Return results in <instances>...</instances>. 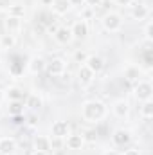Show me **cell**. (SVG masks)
I'll return each instance as SVG.
<instances>
[{"label": "cell", "mask_w": 153, "mask_h": 155, "mask_svg": "<svg viewBox=\"0 0 153 155\" xmlns=\"http://www.w3.org/2000/svg\"><path fill=\"white\" fill-rule=\"evenodd\" d=\"M29 155H49V152H41V150H34V152H31Z\"/></svg>", "instance_id": "cell-37"}, {"label": "cell", "mask_w": 153, "mask_h": 155, "mask_svg": "<svg viewBox=\"0 0 153 155\" xmlns=\"http://www.w3.org/2000/svg\"><path fill=\"white\" fill-rule=\"evenodd\" d=\"M139 114L142 119H146V121H150L153 117V101L151 99H148V101H142V105H141V108H139Z\"/></svg>", "instance_id": "cell-23"}, {"label": "cell", "mask_w": 153, "mask_h": 155, "mask_svg": "<svg viewBox=\"0 0 153 155\" xmlns=\"http://www.w3.org/2000/svg\"><path fill=\"white\" fill-rule=\"evenodd\" d=\"M141 76H142V69L139 65H128L124 69V78L130 81V83H137L141 81Z\"/></svg>", "instance_id": "cell-17"}, {"label": "cell", "mask_w": 153, "mask_h": 155, "mask_svg": "<svg viewBox=\"0 0 153 155\" xmlns=\"http://www.w3.org/2000/svg\"><path fill=\"white\" fill-rule=\"evenodd\" d=\"M4 25H5V29H7V33H11V35H16V33H20L22 31V18H15V16H7L5 18V22H4Z\"/></svg>", "instance_id": "cell-18"}, {"label": "cell", "mask_w": 153, "mask_h": 155, "mask_svg": "<svg viewBox=\"0 0 153 155\" xmlns=\"http://www.w3.org/2000/svg\"><path fill=\"white\" fill-rule=\"evenodd\" d=\"M101 2H103V0H85L86 7H92V9H96L97 5H101Z\"/></svg>", "instance_id": "cell-30"}, {"label": "cell", "mask_w": 153, "mask_h": 155, "mask_svg": "<svg viewBox=\"0 0 153 155\" xmlns=\"http://www.w3.org/2000/svg\"><path fill=\"white\" fill-rule=\"evenodd\" d=\"M144 40L153 41V22H148V24L144 25Z\"/></svg>", "instance_id": "cell-27"}, {"label": "cell", "mask_w": 153, "mask_h": 155, "mask_svg": "<svg viewBox=\"0 0 153 155\" xmlns=\"http://www.w3.org/2000/svg\"><path fill=\"white\" fill-rule=\"evenodd\" d=\"M132 18L133 20H146L150 16V7L144 4V2H139V4H132Z\"/></svg>", "instance_id": "cell-8"}, {"label": "cell", "mask_w": 153, "mask_h": 155, "mask_svg": "<svg viewBox=\"0 0 153 155\" xmlns=\"http://www.w3.org/2000/svg\"><path fill=\"white\" fill-rule=\"evenodd\" d=\"M11 4H13V0H0V9H9Z\"/></svg>", "instance_id": "cell-33"}, {"label": "cell", "mask_w": 153, "mask_h": 155, "mask_svg": "<svg viewBox=\"0 0 153 155\" xmlns=\"http://www.w3.org/2000/svg\"><path fill=\"white\" fill-rule=\"evenodd\" d=\"M45 71L49 72L50 78H60V76H63L65 71H67V61L63 58H52L50 61H47Z\"/></svg>", "instance_id": "cell-4"}, {"label": "cell", "mask_w": 153, "mask_h": 155, "mask_svg": "<svg viewBox=\"0 0 153 155\" xmlns=\"http://www.w3.org/2000/svg\"><path fill=\"white\" fill-rule=\"evenodd\" d=\"M65 146L69 150H81L85 146V139L81 134H69L65 137Z\"/></svg>", "instance_id": "cell-13"}, {"label": "cell", "mask_w": 153, "mask_h": 155, "mask_svg": "<svg viewBox=\"0 0 153 155\" xmlns=\"http://www.w3.org/2000/svg\"><path fill=\"white\" fill-rule=\"evenodd\" d=\"M34 150L49 152V150H50V137H45V135H36V137H34Z\"/></svg>", "instance_id": "cell-21"}, {"label": "cell", "mask_w": 153, "mask_h": 155, "mask_svg": "<svg viewBox=\"0 0 153 155\" xmlns=\"http://www.w3.org/2000/svg\"><path fill=\"white\" fill-rule=\"evenodd\" d=\"M133 94H135V99L137 101H148L153 97V87L150 81H137L135 83V88H133Z\"/></svg>", "instance_id": "cell-3"}, {"label": "cell", "mask_w": 153, "mask_h": 155, "mask_svg": "<svg viewBox=\"0 0 153 155\" xmlns=\"http://www.w3.org/2000/svg\"><path fill=\"white\" fill-rule=\"evenodd\" d=\"M112 143L119 148H124L132 143V132L126 130V128H117L114 134H112Z\"/></svg>", "instance_id": "cell-5"}, {"label": "cell", "mask_w": 153, "mask_h": 155, "mask_svg": "<svg viewBox=\"0 0 153 155\" xmlns=\"http://www.w3.org/2000/svg\"><path fill=\"white\" fill-rule=\"evenodd\" d=\"M115 4L121 5V7H130L133 4V0H115Z\"/></svg>", "instance_id": "cell-32"}, {"label": "cell", "mask_w": 153, "mask_h": 155, "mask_svg": "<svg viewBox=\"0 0 153 155\" xmlns=\"http://www.w3.org/2000/svg\"><path fill=\"white\" fill-rule=\"evenodd\" d=\"M41 4H43V5H50V4H52V0H41Z\"/></svg>", "instance_id": "cell-39"}, {"label": "cell", "mask_w": 153, "mask_h": 155, "mask_svg": "<svg viewBox=\"0 0 153 155\" xmlns=\"http://www.w3.org/2000/svg\"><path fill=\"white\" fill-rule=\"evenodd\" d=\"M56 29H58V25H56V24H52V25H49V27H47V33H49V35H54V33H56Z\"/></svg>", "instance_id": "cell-35"}, {"label": "cell", "mask_w": 153, "mask_h": 155, "mask_svg": "<svg viewBox=\"0 0 153 155\" xmlns=\"http://www.w3.org/2000/svg\"><path fill=\"white\" fill-rule=\"evenodd\" d=\"M7 16H15V18H24L25 16V7L22 4H11L7 9Z\"/></svg>", "instance_id": "cell-24"}, {"label": "cell", "mask_w": 153, "mask_h": 155, "mask_svg": "<svg viewBox=\"0 0 153 155\" xmlns=\"http://www.w3.org/2000/svg\"><path fill=\"white\" fill-rule=\"evenodd\" d=\"M0 117H2V110H0Z\"/></svg>", "instance_id": "cell-41"}, {"label": "cell", "mask_w": 153, "mask_h": 155, "mask_svg": "<svg viewBox=\"0 0 153 155\" xmlns=\"http://www.w3.org/2000/svg\"><path fill=\"white\" fill-rule=\"evenodd\" d=\"M86 58H88V52L86 51H76L74 52V60H76V63H79V65H85Z\"/></svg>", "instance_id": "cell-26"}, {"label": "cell", "mask_w": 153, "mask_h": 155, "mask_svg": "<svg viewBox=\"0 0 153 155\" xmlns=\"http://www.w3.org/2000/svg\"><path fill=\"white\" fill-rule=\"evenodd\" d=\"M106 112H108L106 105L103 101H99V99H88L81 107V116H83V119L86 123H99V121H103L106 117Z\"/></svg>", "instance_id": "cell-1"}, {"label": "cell", "mask_w": 153, "mask_h": 155, "mask_svg": "<svg viewBox=\"0 0 153 155\" xmlns=\"http://www.w3.org/2000/svg\"><path fill=\"white\" fill-rule=\"evenodd\" d=\"M101 24H103L105 31H108V33H117V31L122 29V16H121L119 13H115V11H110V13H106V15L103 16Z\"/></svg>", "instance_id": "cell-2"}, {"label": "cell", "mask_w": 153, "mask_h": 155, "mask_svg": "<svg viewBox=\"0 0 153 155\" xmlns=\"http://www.w3.org/2000/svg\"><path fill=\"white\" fill-rule=\"evenodd\" d=\"M70 134V124L67 121H54L52 126H50V135L56 137V139H65L67 135Z\"/></svg>", "instance_id": "cell-6"}, {"label": "cell", "mask_w": 153, "mask_h": 155, "mask_svg": "<svg viewBox=\"0 0 153 155\" xmlns=\"http://www.w3.org/2000/svg\"><path fill=\"white\" fill-rule=\"evenodd\" d=\"M4 97H5V96H4V90H0V103L4 101Z\"/></svg>", "instance_id": "cell-40"}, {"label": "cell", "mask_w": 153, "mask_h": 155, "mask_svg": "<svg viewBox=\"0 0 153 155\" xmlns=\"http://www.w3.org/2000/svg\"><path fill=\"white\" fill-rule=\"evenodd\" d=\"M96 135H97V134H96L94 130H86L85 135H83V139H85V141H96Z\"/></svg>", "instance_id": "cell-29"}, {"label": "cell", "mask_w": 153, "mask_h": 155, "mask_svg": "<svg viewBox=\"0 0 153 155\" xmlns=\"http://www.w3.org/2000/svg\"><path fill=\"white\" fill-rule=\"evenodd\" d=\"M112 112L119 119L128 117V114H130V103L126 99H117V101H114V105H112Z\"/></svg>", "instance_id": "cell-11"}, {"label": "cell", "mask_w": 153, "mask_h": 155, "mask_svg": "<svg viewBox=\"0 0 153 155\" xmlns=\"http://www.w3.org/2000/svg\"><path fill=\"white\" fill-rule=\"evenodd\" d=\"M52 36H54V40H56L60 45H69V43L74 40L72 38V33H70V27H58Z\"/></svg>", "instance_id": "cell-15"}, {"label": "cell", "mask_w": 153, "mask_h": 155, "mask_svg": "<svg viewBox=\"0 0 153 155\" xmlns=\"http://www.w3.org/2000/svg\"><path fill=\"white\" fill-rule=\"evenodd\" d=\"M121 155H141V150L139 148H128V150H124Z\"/></svg>", "instance_id": "cell-31"}, {"label": "cell", "mask_w": 153, "mask_h": 155, "mask_svg": "<svg viewBox=\"0 0 153 155\" xmlns=\"http://www.w3.org/2000/svg\"><path fill=\"white\" fill-rule=\"evenodd\" d=\"M29 124H36V116H31V117H29Z\"/></svg>", "instance_id": "cell-38"}, {"label": "cell", "mask_w": 153, "mask_h": 155, "mask_svg": "<svg viewBox=\"0 0 153 155\" xmlns=\"http://www.w3.org/2000/svg\"><path fill=\"white\" fill-rule=\"evenodd\" d=\"M94 78H96V74H94L86 65H79V69H77V81H79L81 87H88V85H92Z\"/></svg>", "instance_id": "cell-9"}, {"label": "cell", "mask_w": 153, "mask_h": 155, "mask_svg": "<svg viewBox=\"0 0 153 155\" xmlns=\"http://www.w3.org/2000/svg\"><path fill=\"white\" fill-rule=\"evenodd\" d=\"M4 96L9 99V101H24V90L20 88V87H16V85H13V87H7L5 90H4Z\"/></svg>", "instance_id": "cell-19"}, {"label": "cell", "mask_w": 153, "mask_h": 155, "mask_svg": "<svg viewBox=\"0 0 153 155\" xmlns=\"http://www.w3.org/2000/svg\"><path fill=\"white\" fill-rule=\"evenodd\" d=\"M85 65H86L94 74H99V72L105 69V60H103L101 56H97V54H88Z\"/></svg>", "instance_id": "cell-10"}, {"label": "cell", "mask_w": 153, "mask_h": 155, "mask_svg": "<svg viewBox=\"0 0 153 155\" xmlns=\"http://www.w3.org/2000/svg\"><path fill=\"white\" fill-rule=\"evenodd\" d=\"M70 2V5H83L85 4V0H69Z\"/></svg>", "instance_id": "cell-36"}, {"label": "cell", "mask_w": 153, "mask_h": 155, "mask_svg": "<svg viewBox=\"0 0 153 155\" xmlns=\"http://www.w3.org/2000/svg\"><path fill=\"white\" fill-rule=\"evenodd\" d=\"M9 114L11 116L24 114V101H9Z\"/></svg>", "instance_id": "cell-25"}, {"label": "cell", "mask_w": 153, "mask_h": 155, "mask_svg": "<svg viewBox=\"0 0 153 155\" xmlns=\"http://www.w3.org/2000/svg\"><path fill=\"white\" fill-rule=\"evenodd\" d=\"M25 107H29L31 110H40L41 107H43V101H41V97H40L38 94H29L27 97H25Z\"/></svg>", "instance_id": "cell-20"}, {"label": "cell", "mask_w": 153, "mask_h": 155, "mask_svg": "<svg viewBox=\"0 0 153 155\" xmlns=\"http://www.w3.org/2000/svg\"><path fill=\"white\" fill-rule=\"evenodd\" d=\"M16 153V141L13 137H0V155Z\"/></svg>", "instance_id": "cell-12"}, {"label": "cell", "mask_w": 153, "mask_h": 155, "mask_svg": "<svg viewBox=\"0 0 153 155\" xmlns=\"http://www.w3.org/2000/svg\"><path fill=\"white\" fill-rule=\"evenodd\" d=\"M70 33L74 40H85L88 36V24L85 20H76L74 25L70 27Z\"/></svg>", "instance_id": "cell-7"}, {"label": "cell", "mask_w": 153, "mask_h": 155, "mask_svg": "<svg viewBox=\"0 0 153 155\" xmlns=\"http://www.w3.org/2000/svg\"><path fill=\"white\" fill-rule=\"evenodd\" d=\"M16 35H11V33H7V35H2L0 36V49H13L15 45H16Z\"/></svg>", "instance_id": "cell-22"}, {"label": "cell", "mask_w": 153, "mask_h": 155, "mask_svg": "<svg viewBox=\"0 0 153 155\" xmlns=\"http://www.w3.org/2000/svg\"><path fill=\"white\" fill-rule=\"evenodd\" d=\"M103 155H121V152H119V150H114V148H110V150H105Z\"/></svg>", "instance_id": "cell-34"}, {"label": "cell", "mask_w": 153, "mask_h": 155, "mask_svg": "<svg viewBox=\"0 0 153 155\" xmlns=\"http://www.w3.org/2000/svg\"><path fill=\"white\" fill-rule=\"evenodd\" d=\"M92 15H94V9L92 7H86V9H83V13H81V20H88V18H92Z\"/></svg>", "instance_id": "cell-28"}, {"label": "cell", "mask_w": 153, "mask_h": 155, "mask_svg": "<svg viewBox=\"0 0 153 155\" xmlns=\"http://www.w3.org/2000/svg\"><path fill=\"white\" fill-rule=\"evenodd\" d=\"M50 7H52V13L54 15H58V16H63V15H67L69 11H70V2L69 0H52V4H50Z\"/></svg>", "instance_id": "cell-16"}, {"label": "cell", "mask_w": 153, "mask_h": 155, "mask_svg": "<svg viewBox=\"0 0 153 155\" xmlns=\"http://www.w3.org/2000/svg\"><path fill=\"white\" fill-rule=\"evenodd\" d=\"M45 67H47V61H45L41 56H33V58L29 60V63H27V71H29L31 74H40V72H43Z\"/></svg>", "instance_id": "cell-14"}]
</instances>
